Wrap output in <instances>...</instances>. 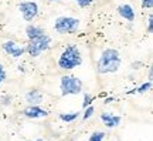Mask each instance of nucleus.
Masks as SVG:
<instances>
[{
  "mask_svg": "<svg viewBox=\"0 0 153 141\" xmlns=\"http://www.w3.org/2000/svg\"><path fill=\"white\" fill-rule=\"evenodd\" d=\"M44 34V30L38 26H34V24H28L26 27V36H27L28 40H33V38H37L40 36Z\"/></svg>",
  "mask_w": 153,
  "mask_h": 141,
  "instance_id": "nucleus-12",
  "label": "nucleus"
},
{
  "mask_svg": "<svg viewBox=\"0 0 153 141\" xmlns=\"http://www.w3.org/2000/svg\"><path fill=\"white\" fill-rule=\"evenodd\" d=\"M105 134L104 131H94L92 134L89 136V141H104L105 138Z\"/></svg>",
  "mask_w": 153,
  "mask_h": 141,
  "instance_id": "nucleus-15",
  "label": "nucleus"
},
{
  "mask_svg": "<svg viewBox=\"0 0 153 141\" xmlns=\"http://www.w3.org/2000/svg\"><path fill=\"white\" fill-rule=\"evenodd\" d=\"M4 80H6V70H4V67L0 64V86L3 84Z\"/></svg>",
  "mask_w": 153,
  "mask_h": 141,
  "instance_id": "nucleus-20",
  "label": "nucleus"
},
{
  "mask_svg": "<svg viewBox=\"0 0 153 141\" xmlns=\"http://www.w3.org/2000/svg\"><path fill=\"white\" fill-rule=\"evenodd\" d=\"M0 104H1V106H10L11 97L10 96H3V97H0Z\"/></svg>",
  "mask_w": 153,
  "mask_h": 141,
  "instance_id": "nucleus-18",
  "label": "nucleus"
},
{
  "mask_svg": "<svg viewBox=\"0 0 153 141\" xmlns=\"http://www.w3.org/2000/svg\"><path fill=\"white\" fill-rule=\"evenodd\" d=\"M78 6H81V7H88L89 5H92L94 0H75Z\"/></svg>",
  "mask_w": 153,
  "mask_h": 141,
  "instance_id": "nucleus-19",
  "label": "nucleus"
},
{
  "mask_svg": "<svg viewBox=\"0 0 153 141\" xmlns=\"http://www.w3.org/2000/svg\"><path fill=\"white\" fill-rule=\"evenodd\" d=\"M79 27V20L75 17L61 16L55 19L54 22V30L60 34H72Z\"/></svg>",
  "mask_w": 153,
  "mask_h": 141,
  "instance_id": "nucleus-4",
  "label": "nucleus"
},
{
  "mask_svg": "<svg viewBox=\"0 0 153 141\" xmlns=\"http://www.w3.org/2000/svg\"><path fill=\"white\" fill-rule=\"evenodd\" d=\"M61 96H75L82 91V81L75 76H62L60 80Z\"/></svg>",
  "mask_w": 153,
  "mask_h": 141,
  "instance_id": "nucleus-3",
  "label": "nucleus"
},
{
  "mask_svg": "<svg viewBox=\"0 0 153 141\" xmlns=\"http://www.w3.org/2000/svg\"><path fill=\"white\" fill-rule=\"evenodd\" d=\"M94 101V97L89 96V94H84V101H82V107L87 109L88 106H91V103Z\"/></svg>",
  "mask_w": 153,
  "mask_h": 141,
  "instance_id": "nucleus-16",
  "label": "nucleus"
},
{
  "mask_svg": "<svg viewBox=\"0 0 153 141\" xmlns=\"http://www.w3.org/2000/svg\"><path fill=\"white\" fill-rule=\"evenodd\" d=\"M48 2H58V0H48Z\"/></svg>",
  "mask_w": 153,
  "mask_h": 141,
  "instance_id": "nucleus-24",
  "label": "nucleus"
},
{
  "mask_svg": "<svg viewBox=\"0 0 153 141\" xmlns=\"http://www.w3.org/2000/svg\"><path fill=\"white\" fill-rule=\"evenodd\" d=\"M50 43H51V37L47 36V34H43V36H40V37H37V38L30 40V43H28L27 47H26V51H27L31 57H38L43 51H45V50L48 49Z\"/></svg>",
  "mask_w": 153,
  "mask_h": 141,
  "instance_id": "nucleus-5",
  "label": "nucleus"
},
{
  "mask_svg": "<svg viewBox=\"0 0 153 141\" xmlns=\"http://www.w3.org/2000/svg\"><path fill=\"white\" fill-rule=\"evenodd\" d=\"M116 10L119 13V16H122L125 20H128L131 23L135 22V10H133V7L131 5H120L118 6Z\"/></svg>",
  "mask_w": 153,
  "mask_h": 141,
  "instance_id": "nucleus-10",
  "label": "nucleus"
},
{
  "mask_svg": "<svg viewBox=\"0 0 153 141\" xmlns=\"http://www.w3.org/2000/svg\"><path fill=\"white\" fill-rule=\"evenodd\" d=\"M82 63V56L79 53L78 47L75 46H68L58 59V67L62 70H72Z\"/></svg>",
  "mask_w": 153,
  "mask_h": 141,
  "instance_id": "nucleus-2",
  "label": "nucleus"
},
{
  "mask_svg": "<svg viewBox=\"0 0 153 141\" xmlns=\"http://www.w3.org/2000/svg\"><path fill=\"white\" fill-rule=\"evenodd\" d=\"M120 56L119 51L115 49H105L101 53V57L98 59L97 67L101 74H106V73H116L120 67Z\"/></svg>",
  "mask_w": 153,
  "mask_h": 141,
  "instance_id": "nucleus-1",
  "label": "nucleus"
},
{
  "mask_svg": "<svg viewBox=\"0 0 153 141\" xmlns=\"http://www.w3.org/2000/svg\"><path fill=\"white\" fill-rule=\"evenodd\" d=\"M36 141H44V140H41V138H38V140H36Z\"/></svg>",
  "mask_w": 153,
  "mask_h": 141,
  "instance_id": "nucleus-25",
  "label": "nucleus"
},
{
  "mask_svg": "<svg viewBox=\"0 0 153 141\" xmlns=\"http://www.w3.org/2000/svg\"><path fill=\"white\" fill-rule=\"evenodd\" d=\"M150 88H152V81H148V83H145V84H142L140 87H137V88H135L133 91H129L128 94H133V93H137V94H143V93L149 91Z\"/></svg>",
  "mask_w": 153,
  "mask_h": 141,
  "instance_id": "nucleus-14",
  "label": "nucleus"
},
{
  "mask_svg": "<svg viewBox=\"0 0 153 141\" xmlns=\"http://www.w3.org/2000/svg\"><path fill=\"white\" fill-rule=\"evenodd\" d=\"M78 115H79V113H61L60 114V120L68 124V123L75 121V120L78 118Z\"/></svg>",
  "mask_w": 153,
  "mask_h": 141,
  "instance_id": "nucleus-13",
  "label": "nucleus"
},
{
  "mask_svg": "<svg viewBox=\"0 0 153 141\" xmlns=\"http://www.w3.org/2000/svg\"><path fill=\"white\" fill-rule=\"evenodd\" d=\"M1 49L4 50V53H7L9 56L14 57V59H19V57H22L26 53V47H22L16 41H11V40L4 41V43L1 44Z\"/></svg>",
  "mask_w": 153,
  "mask_h": 141,
  "instance_id": "nucleus-7",
  "label": "nucleus"
},
{
  "mask_svg": "<svg viewBox=\"0 0 153 141\" xmlns=\"http://www.w3.org/2000/svg\"><path fill=\"white\" fill-rule=\"evenodd\" d=\"M24 117L27 118H43V117H47L48 115V111L47 110L41 109L38 106H30L27 109H24L22 111Z\"/></svg>",
  "mask_w": 153,
  "mask_h": 141,
  "instance_id": "nucleus-8",
  "label": "nucleus"
},
{
  "mask_svg": "<svg viewBox=\"0 0 153 141\" xmlns=\"http://www.w3.org/2000/svg\"><path fill=\"white\" fill-rule=\"evenodd\" d=\"M26 100L31 106H38L40 103H43V93L40 90H30L26 94Z\"/></svg>",
  "mask_w": 153,
  "mask_h": 141,
  "instance_id": "nucleus-11",
  "label": "nucleus"
},
{
  "mask_svg": "<svg viewBox=\"0 0 153 141\" xmlns=\"http://www.w3.org/2000/svg\"><path fill=\"white\" fill-rule=\"evenodd\" d=\"M142 7L143 9H152L153 0H142Z\"/></svg>",
  "mask_w": 153,
  "mask_h": 141,
  "instance_id": "nucleus-21",
  "label": "nucleus"
},
{
  "mask_svg": "<svg viewBox=\"0 0 153 141\" xmlns=\"http://www.w3.org/2000/svg\"><path fill=\"white\" fill-rule=\"evenodd\" d=\"M148 24H149V27H148V32H149V33H152V32H153V16H152V14L149 16Z\"/></svg>",
  "mask_w": 153,
  "mask_h": 141,
  "instance_id": "nucleus-22",
  "label": "nucleus"
},
{
  "mask_svg": "<svg viewBox=\"0 0 153 141\" xmlns=\"http://www.w3.org/2000/svg\"><path fill=\"white\" fill-rule=\"evenodd\" d=\"M19 10L26 22H33L38 14V5L36 2H22L19 5Z\"/></svg>",
  "mask_w": 153,
  "mask_h": 141,
  "instance_id": "nucleus-6",
  "label": "nucleus"
},
{
  "mask_svg": "<svg viewBox=\"0 0 153 141\" xmlns=\"http://www.w3.org/2000/svg\"><path fill=\"white\" fill-rule=\"evenodd\" d=\"M94 111H95V110H94L92 106H88L87 109H85V113H84V115H82V118H84V120H88L89 117H92Z\"/></svg>",
  "mask_w": 153,
  "mask_h": 141,
  "instance_id": "nucleus-17",
  "label": "nucleus"
},
{
  "mask_svg": "<svg viewBox=\"0 0 153 141\" xmlns=\"http://www.w3.org/2000/svg\"><path fill=\"white\" fill-rule=\"evenodd\" d=\"M120 120H122L120 115H115V114H112V113L101 114V121H102L104 125L108 127V128H115V127H118V125L120 124Z\"/></svg>",
  "mask_w": 153,
  "mask_h": 141,
  "instance_id": "nucleus-9",
  "label": "nucleus"
},
{
  "mask_svg": "<svg viewBox=\"0 0 153 141\" xmlns=\"http://www.w3.org/2000/svg\"><path fill=\"white\" fill-rule=\"evenodd\" d=\"M112 101H115V98H114V97H108V98H106V100L104 101V103H105V104H109V103H112Z\"/></svg>",
  "mask_w": 153,
  "mask_h": 141,
  "instance_id": "nucleus-23",
  "label": "nucleus"
}]
</instances>
